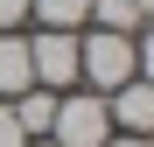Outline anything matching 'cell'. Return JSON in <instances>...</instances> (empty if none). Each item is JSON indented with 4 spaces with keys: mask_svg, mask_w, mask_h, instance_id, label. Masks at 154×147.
Here are the masks:
<instances>
[{
    "mask_svg": "<svg viewBox=\"0 0 154 147\" xmlns=\"http://www.w3.org/2000/svg\"><path fill=\"white\" fill-rule=\"evenodd\" d=\"M28 21V0H0V28H21Z\"/></svg>",
    "mask_w": 154,
    "mask_h": 147,
    "instance_id": "30bf717a",
    "label": "cell"
},
{
    "mask_svg": "<svg viewBox=\"0 0 154 147\" xmlns=\"http://www.w3.org/2000/svg\"><path fill=\"white\" fill-rule=\"evenodd\" d=\"M0 147H28V133H21V119H14L7 98H0Z\"/></svg>",
    "mask_w": 154,
    "mask_h": 147,
    "instance_id": "9c48e42d",
    "label": "cell"
},
{
    "mask_svg": "<svg viewBox=\"0 0 154 147\" xmlns=\"http://www.w3.org/2000/svg\"><path fill=\"white\" fill-rule=\"evenodd\" d=\"M84 21H98V28H112V35H140V7H133V0H91V14Z\"/></svg>",
    "mask_w": 154,
    "mask_h": 147,
    "instance_id": "ba28073f",
    "label": "cell"
},
{
    "mask_svg": "<svg viewBox=\"0 0 154 147\" xmlns=\"http://www.w3.org/2000/svg\"><path fill=\"white\" fill-rule=\"evenodd\" d=\"M56 98H63V91H42V84H28V91H14V98H7L28 140H49V119H56Z\"/></svg>",
    "mask_w": 154,
    "mask_h": 147,
    "instance_id": "5b68a950",
    "label": "cell"
},
{
    "mask_svg": "<svg viewBox=\"0 0 154 147\" xmlns=\"http://www.w3.org/2000/svg\"><path fill=\"white\" fill-rule=\"evenodd\" d=\"M28 147H49V140H28Z\"/></svg>",
    "mask_w": 154,
    "mask_h": 147,
    "instance_id": "7c38bea8",
    "label": "cell"
},
{
    "mask_svg": "<svg viewBox=\"0 0 154 147\" xmlns=\"http://www.w3.org/2000/svg\"><path fill=\"white\" fill-rule=\"evenodd\" d=\"M105 119H112V133H154V84L147 77H126L119 91H105Z\"/></svg>",
    "mask_w": 154,
    "mask_h": 147,
    "instance_id": "277c9868",
    "label": "cell"
},
{
    "mask_svg": "<svg viewBox=\"0 0 154 147\" xmlns=\"http://www.w3.org/2000/svg\"><path fill=\"white\" fill-rule=\"evenodd\" d=\"M28 77H35L42 91H70V84H77V35H70V28L28 35Z\"/></svg>",
    "mask_w": 154,
    "mask_h": 147,
    "instance_id": "3957f363",
    "label": "cell"
},
{
    "mask_svg": "<svg viewBox=\"0 0 154 147\" xmlns=\"http://www.w3.org/2000/svg\"><path fill=\"white\" fill-rule=\"evenodd\" d=\"M28 14L42 21V28H84V14H91V0H28Z\"/></svg>",
    "mask_w": 154,
    "mask_h": 147,
    "instance_id": "52a82bcc",
    "label": "cell"
},
{
    "mask_svg": "<svg viewBox=\"0 0 154 147\" xmlns=\"http://www.w3.org/2000/svg\"><path fill=\"white\" fill-rule=\"evenodd\" d=\"M105 147H147L140 133H105Z\"/></svg>",
    "mask_w": 154,
    "mask_h": 147,
    "instance_id": "8fae6325",
    "label": "cell"
},
{
    "mask_svg": "<svg viewBox=\"0 0 154 147\" xmlns=\"http://www.w3.org/2000/svg\"><path fill=\"white\" fill-rule=\"evenodd\" d=\"M77 77H84L98 98L119 91L126 77H140V35H112V28L77 35Z\"/></svg>",
    "mask_w": 154,
    "mask_h": 147,
    "instance_id": "6da1fadb",
    "label": "cell"
},
{
    "mask_svg": "<svg viewBox=\"0 0 154 147\" xmlns=\"http://www.w3.org/2000/svg\"><path fill=\"white\" fill-rule=\"evenodd\" d=\"M28 35H14V28H0V98H14V91H28Z\"/></svg>",
    "mask_w": 154,
    "mask_h": 147,
    "instance_id": "8992f818",
    "label": "cell"
},
{
    "mask_svg": "<svg viewBox=\"0 0 154 147\" xmlns=\"http://www.w3.org/2000/svg\"><path fill=\"white\" fill-rule=\"evenodd\" d=\"M112 119H105V98L98 91H63L56 98V119H49V147H105Z\"/></svg>",
    "mask_w": 154,
    "mask_h": 147,
    "instance_id": "7a4b0ae2",
    "label": "cell"
}]
</instances>
